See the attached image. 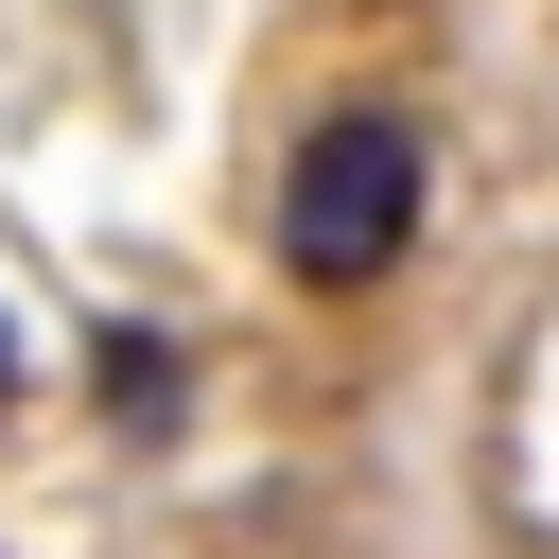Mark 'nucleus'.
<instances>
[{
	"instance_id": "obj_3",
	"label": "nucleus",
	"mask_w": 559,
	"mask_h": 559,
	"mask_svg": "<svg viewBox=\"0 0 559 559\" xmlns=\"http://www.w3.org/2000/svg\"><path fill=\"white\" fill-rule=\"evenodd\" d=\"M0 419H17V332H0Z\"/></svg>"
},
{
	"instance_id": "obj_2",
	"label": "nucleus",
	"mask_w": 559,
	"mask_h": 559,
	"mask_svg": "<svg viewBox=\"0 0 559 559\" xmlns=\"http://www.w3.org/2000/svg\"><path fill=\"white\" fill-rule=\"evenodd\" d=\"M105 402L157 437V419H175V349H157V332H105Z\"/></svg>"
},
{
	"instance_id": "obj_1",
	"label": "nucleus",
	"mask_w": 559,
	"mask_h": 559,
	"mask_svg": "<svg viewBox=\"0 0 559 559\" xmlns=\"http://www.w3.org/2000/svg\"><path fill=\"white\" fill-rule=\"evenodd\" d=\"M419 192H437L419 122H402V105H332V122L280 157V262H297L314 297H367V280L419 245Z\"/></svg>"
}]
</instances>
